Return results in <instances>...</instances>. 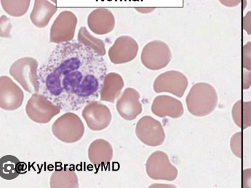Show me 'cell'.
I'll return each instance as SVG.
<instances>
[{
	"label": "cell",
	"instance_id": "obj_11",
	"mask_svg": "<svg viewBox=\"0 0 251 188\" xmlns=\"http://www.w3.org/2000/svg\"><path fill=\"white\" fill-rule=\"evenodd\" d=\"M82 117L89 129L93 131L106 129L112 120L109 108L98 101H92L84 106Z\"/></svg>",
	"mask_w": 251,
	"mask_h": 188
},
{
	"label": "cell",
	"instance_id": "obj_24",
	"mask_svg": "<svg viewBox=\"0 0 251 188\" xmlns=\"http://www.w3.org/2000/svg\"><path fill=\"white\" fill-rule=\"evenodd\" d=\"M31 0H1V7L8 15L20 18L29 9Z\"/></svg>",
	"mask_w": 251,
	"mask_h": 188
},
{
	"label": "cell",
	"instance_id": "obj_8",
	"mask_svg": "<svg viewBox=\"0 0 251 188\" xmlns=\"http://www.w3.org/2000/svg\"><path fill=\"white\" fill-rule=\"evenodd\" d=\"M77 18L73 12L62 11L55 19L50 30V43L59 44L74 40Z\"/></svg>",
	"mask_w": 251,
	"mask_h": 188
},
{
	"label": "cell",
	"instance_id": "obj_22",
	"mask_svg": "<svg viewBox=\"0 0 251 188\" xmlns=\"http://www.w3.org/2000/svg\"><path fill=\"white\" fill-rule=\"evenodd\" d=\"M232 115L235 124L239 128L245 130L251 127V101L240 100L237 101L234 105Z\"/></svg>",
	"mask_w": 251,
	"mask_h": 188
},
{
	"label": "cell",
	"instance_id": "obj_29",
	"mask_svg": "<svg viewBox=\"0 0 251 188\" xmlns=\"http://www.w3.org/2000/svg\"><path fill=\"white\" fill-rule=\"evenodd\" d=\"M251 86V71H243V89H249Z\"/></svg>",
	"mask_w": 251,
	"mask_h": 188
},
{
	"label": "cell",
	"instance_id": "obj_31",
	"mask_svg": "<svg viewBox=\"0 0 251 188\" xmlns=\"http://www.w3.org/2000/svg\"><path fill=\"white\" fill-rule=\"evenodd\" d=\"M50 1L53 3V4H57V0H50Z\"/></svg>",
	"mask_w": 251,
	"mask_h": 188
},
{
	"label": "cell",
	"instance_id": "obj_18",
	"mask_svg": "<svg viewBox=\"0 0 251 188\" xmlns=\"http://www.w3.org/2000/svg\"><path fill=\"white\" fill-rule=\"evenodd\" d=\"M57 11V6L49 0H35L30 15V21L37 28H45Z\"/></svg>",
	"mask_w": 251,
	"mask_h": 188
},
{
	"label": "cell",
	"instance_id": "obj_25",
	"mask_svg": "<svg viewBox=\"0 0 251 188\" xmlns=\"http://www.w3.org/2000/svg\"><path fill=\"white\" fill-rule=\"evenodd\" d=\"M242 67L251 71V42H247L242 48Z\"/></svg>",
	"mask_w": 251,
	"mask_h": 188
},
{
	"label": "cell",
	"instance_id": "obj_5",
	"mask_svg": "<svg viewBox=\"0 0 251 188\" xmlns=\"http://www.w3.org/2000/svg\"><path fill=\"white\" fill-rule=\"evenodd\" d=\"M172 59L170 48L165 42L154 40L149 42L142 50L141 61L142 64L151 70L164 69Z\"/></svg>",
	"mask_w": 251,
	"mask_h": 188
},
{
	"label": "cell",
	"instance_id": "obj_10",
	"mask_svg": "<svg viewBox=\"0 0 251 188\" xmlns=\"http://www.w3.org/2000/svg\"><path fill=\"white\" fill-rule=\"evenodd\" d=\"M188 85L187 78L176 70L167 71L159 74L154 81V91L157 93H169L177 97H182Z\"/></svg>",
	"mask_w": 251,
	"mask_h": 188
},
{
	"label": "cell",
	"instance_id": "obj_12",
	"mask_svg": "<svg viewBox=\"0 0 251 188\" xmlns=\"http://www.w3.org/2000/svg\"><path fill=\"white\" fill-rule=\"evenodd\" d=\"M139 45L133 37L128 35L119 37L108 50L110 61L114 64L132 62L138 53Z\"/></svg>",
	"mask_w": 251,
	"mask_h": 188
},
{
	"label": "cell",
	"instance_id": "obj_13",
	"mask_svg": "<svg viewBox=\"0 0 251 188\" xmlns=\"http://www.w3.org/2000/svg\"><path fill=\"white\" fill-rule=\"evenodd\" d=\"M25 94L11 78L0 77V107L4 111H13L21 107Z\"/></svg>",
	"mask_w": 251,
	"mask_h": 188
},
{
	"label": "cell",
	"instance_id": "obj_27",
	"mask_svg": "<svg viewBox=\"0 0 251 188\" xmlns=\"http://www.w3.org/2000/svg\"><path fill=\"white\" fill-rule=\"evenodd\" d=\"M242 28L248 35H251V11L248 12L242 19Z\"/></svg>",
	"mask_w": 251,
	"mask_h": 188
},
{
	"label": "cell",
	"instance_id": "obj_3",
	"mask_svg": "<svg viewBox=\"0 0 251 188\" xmlns=\"http://www.w3.org/2000/svg\"><path fill=\"white\" fill-rule=\"evenodd\" d=\"M39 64L33 57H23L12 64L9 73L30 94L40 93Z\"/></svg>",
	"mask_w": 251,
	"mask_h": 188
},
{
	"label": "cell",
	"instance_id": "obj_14",
	"mask_svg": "<svg viewBox=\"0 0 251 188\" xmlns=\"http://www.w3.org/2000/svg\"><path fill=\"white\" fill-rule=\"evenodd\" d=\"M140 93L132 88H127L117 101L119 114L126 121H133L142 112Z\"/></svg>",
	"mask_w": 251,
	"mask_h": 188
},
{
	"label": "cell",
	"instance_id": "obj_9",
	"mask_svg": "<svg viewBox=\"0 0 251 188\" xmlns=\"http://www.w3.org/2000/svg\"><path fill=\"white\" fill-rule=\"evenodd\" d=\"M135 134L142 143L151 147L162 145L166 138L160 122L151 116H144L139 120Z\"/></svg>",
	"mask_w": 251,
	"mask_h": 188
},
{
	"label": "cell",
	"instance_id": "obj_17",
	"mask_svg": "<svg viewBox=\"0 0 251 188\" xmlns=\"http://www.w3.org/2000/svg\"><path fill=\"white\" fill-rule=\"evenodd\" d=\"M90 162L96 167L108 165L113 157V149L107 141L98 139L90 144L89 151Z\"/></svg>",
	"mask_w": 251,
	"mask_h": 188
},
{
	"label": "cell",
	"instance_id": "obj_28",
	"mask_svg": "<svg viewBox=\"0 0 251 188\" xmlns=\"http://www.w3.org/2000/svg\"><path fill=\"white\" fill-rule=\"evenodd\" d=\"M242 187L251 188V168L246 169L242 172Z\"/></svg>",
	"mask_w": 251,
	"mask_h": 188
},
{
	"label": "cell",
	"instance_id": "obj_19",
	"mask_svg": "<svg viewBox=\"0 0 251 188\" xmlns=\"http://www.w3.org/2000/svg\"><path fill=\"white\" fill-rule=\"evenodd\" d=\"M125 86L123 78L116 72L106 74L103 79L100 91V100L106 102L114 103L121 94Z\"/></svg>",
	"mask_w": 251,
	"mask_h": 188
},
{
	"label": "cell",
	"instance_id": "obj_16",
	"mask_svg": "<svg viewBox=\"0 0 251 188\" xmlns=\"http://www.w3.org/2000/svg\"><path fill=\"white\" fill-rule=\"evenodd\" d=\"M152 113L159 118L169 117L173 118H181L184 108L180 101L170 96H156L151 106Z\"/></svg>",
	"mask_w": 251,
	"mask_h": 188
},
{
	"label": "cell",
	"instance_id": "obj_6",
	"mask_svg": "<svg viewBox=\"0 0 251 188\" xmlns=\"http://www.w3.org/2000/svg\"><path fill=\"white\" fill-rule=\"evenodd\" d=\"M61 111L59 106L41 93L32 94L26 106L27 116L37 123H49Z\"/></svg>",
	"mask_w": 251,
	"mask_h": 188
},
{
	"label": "cell",
	"instance_id": "obj_4",
	"mask_svg": "<svg viewBox=\"0 0 251 188\" xmlns=\"http://www.w3.org/2000/svg\"><path fill=\"white\" fill-rule=\"evenodd\" d=\"M52 133L56 138L65 143H74L84 136L85 128L77 115L67 112L57 118L52 125Z\"/></svg>",
	"mask_w": 251,
	"mask_h": 188
},
{
	"label": "cell",
	"instance_id": "obj_26",
	"mask_svg": "<svg viewBox=\"0 0 251 188\" xmlns=\"http://www.w3.org/2000/svg\"><path fill=\"white\" fill-rule=\"evenodd\" d=\"M11 29V25L9 23V20L5 15L1 17V37H6V34H7L8 37H11L10 30Z\"/></svg>",
	"mask_w": 251,
	"mask_h": 188
},
{
	"label": "cell",
	"instance_id": "obj_30",
	"mask_svg": "<svg viewBox=\"0 0 251 188\" xmlns=\"http://www.w3.org/2000/svg\"><path fill=\"white\" fill-rule=\"evenodd\" d=\"M219 1L226 7L233 8L238 6L242 0H219Z\"/></svg>",
	"mask_w": 251,
	"mask_h": 188
},
{
	"label": "cell",
	"instance_id": "obj_15",
	"mask_svg": "<svg viewBox=\"0 0 251 188\" xmlns=\"http://www.w3.org/2000/svg\"><path fill=\"white\" fill-rule=\"evenodd\" d=\"M87 24L93 33L98 35H106L114 30L115 16L107 8H96L90 13Z\"/></svg>",
	"mask_w": 251,
	"mask_h": 188
},
{
	"label": "cell",
	"instance_id": "obj_1",
	"mask_svg": "<svg viewBox=\"0 0 251 188\" xmlns=\"http://www.w3.org/2000/svg\"><path fill=\"white\" fill-rule=\"evenodd\" d=\"M107 68L103 57L79 42L57 45L39 69L40 93L65 112L99 99Z\"/></svg>",
	"mask_w": 251,
	"mask_h": 188
},
{
	"label": "cell",
	"instance_id": "obj_21",
	"mask_svg": "<svg viewBox=\"0 0 251 188\" xmlns=\"http://www.w3.org/2000/svg\"><path fill=\"white\" fill-rule=\"evenodd\" d=\"M50 188H79L78 178L75 171L68 166L55 170L50 180Z\"/></svg>",
	"mask_w": 251,
	"mask_h": 188
},
{
	"label": "cell",
	"instance_id": "obj_23",
	"mask_svg": "<svg viewBox=\"0 0 251 188\" xmlns=\"http://www.w3.org/2000/svg\"><path fill=\"white\" fill-rule=\"evenodd\" d=\"M77 41L81 45L91 49L101 57L106 55V48H105L103 41L93 36L86 29V27L82 26L79 28V32H78Z\"/></svg>",
	"mask_w": 251,
	"mask_h": 188
},
{
	"label": "cell",
	"instance_id": "obj_7",
	"mask_svg": "<svg viewBox=\"0 0 251 188\" xmlns=\"http://www.w3.org/2000/svg\"><path fill=\"white\" fill-rule=\"evenodd\" d=\"M146 170L151 179L153 180L173 181L177 177V168L171 164L165 152H153L147 160Z\"/></svg>",
	"mask_w": 251,
	"mask_h": 188
},
{
	"label": "cell",
	"instance_id": "obj_2",
	"mask_svg": "<svg viewBox=\"0 0 251 188\" xmlns=\"http://www.w3.org/2000/svg\"><path fill=\"white\" fill-rule=\"evenodd\" d=\"M218 94L214 88L207 83H198L191 88L186 96L189 113L196 117L211 114L218 104Z\"/></svg>",
	"mask_w": 251,
	"mask_h": 188
},
{
	"label": "cell",
	"instance_id": "obj_20",
	"mask_svg": "<svg viewBox=\"0 0 251 188\" xmlns=\"http://www.w3.org/2000/svg\"><path fill=\"white\" fill-rule=\"evenodd\" d=\"M26 167V164L15 156L5 155L0 159V177L5 180H13L23 173Z\"/></svg>",
	"mask_w": 251,
	"mask_h": 188
}]
</instances>
